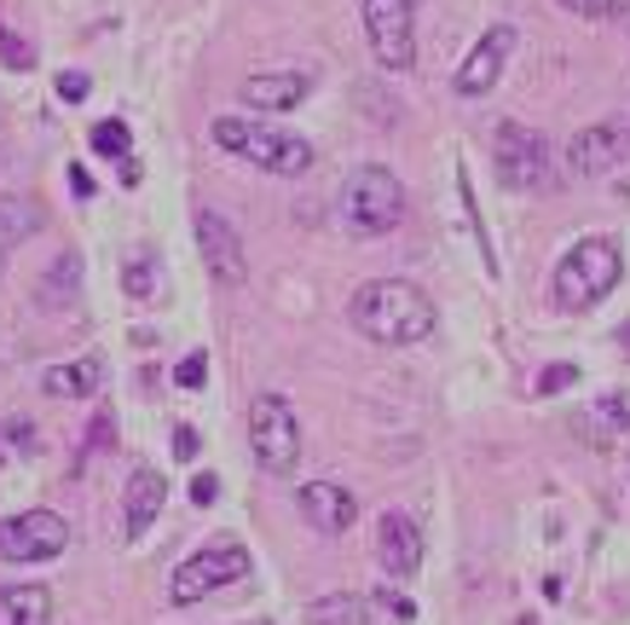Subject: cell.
Returning <instances> with one entry per match:
<instances>
[{
  "mask_svg": "<svg viewBox=\"0 0 630 625\" xmlns=\"http://www.w3.org/2000/svg\"><path fill=\"white\" fill-rule=\"evenodd\" d=\"M510 53H515V30L510 24H492L475 42V53L463 58V70H457V93L463 99H486L498 88V76H503V65H510Z\"/></svg>",
  "mask_w": 630,
  "mask_h": 625,
  "instance_id": "obj_11",
  "label": "cell"
},
{
  "mask_svg": "<svg viewBox=\"0 0 630 625\" xmlns=\"http://www.w3.org/2000/svg\"><path fill=\"white\" fill-rule=\"evenodd\" d=\"M619 348H625V359H630V319H625V331H619Z\"/></svg>",
  "mask_w": 630,
  "mask_h": 625,
  "instance_id": "obj_36",
  "label": "cell"
},
{
  "mask_svg": "<svg viewBox=\"0 0 630 625\" xmlns=\"http://www.w3.org/2000/svg\"><path fill=\"white\" fill-rule=\"evenodd\" d=\"M0 625H52L47 585H0Z\"/></svg>",
  "mask_w": 630,
  "mask_h": 625,
  "instance_id": "obj_18",
  "label": "cell"
},
{
  "mask_svg": "<svg viewBox=\"0 0 630 625\" xmlns=\"http://www.w3.org/2000/svg\"><path fill=\"white\" fill-rule=\"evenodd\" d=\"M579 382V366H550L538 377V394H561V389H573Z\"/></svg>",
  "mask_w": 630,
  "mask_h": 625,
  "instance_id": "obj_26",
  "label": "cell"
},
{
  "mask_svg": "<svg viewBox=\"0 0 630 625\" xmlns=\"http://www.w3.org/2000/svg\"><path fill=\"white\" fill-rule=\"evenodd\" d=\"M376 556H382V568H388V579H411L422 568V533L405 510H388L376 521Z\"/></svg>",
  "mask_w": 630,
  "mask_h": 625,
  "instance_id": "obj_13",
  "label": "cell"
},
{
  "mask_svg": "<svg viewBox=\"0 0 630 625\" xmlns=\"http://www.w3.org/2000/svg\"><path fill=\"white\" fill-rule=\"evenodd\" d=\"M197 447H202L197 429H174V458H179V463H191V458H197Z\"/></svg>",
  "mask_w": 630,
  "mask_h": 625,
  "instance_id": "obj_28",
  "label": "cell"
},
{
  "mask_svg": "<svg viewBox=\"0 0 630 625\" xmlns=\"http://www.w3.org/2000/svg\"><path fill=\"white\" fill-rule=\"evenodd\" d=\"M0 278H7V255H0Z\"/></svg>",
  "mask_w": 630,
  "mask_h": 625,
  "instance_id": "obj_37",
  "label": "cell"
},
{
  "mask_svg": "<svg viewBox=\"0 0 630 625\" xmlns=\"http://www.w3.org/2000/svg\"><path fill=\"white\" fill-rule=\"evenodd\" d=\"M40 232V204L35 197H18L7 192L0 197V244H24V238Z\"/></svg>",
  "mask_w": 630,
  "mask_h": 625,
  "instance_id": "obj_20",
  "label": "cell"
},
{
  "mask_svg": "<svg viewBox=\"0 0 630 625\" xmlns=\"http://www.w3.org/2000/svg\"><path fill=\"white\" fill-rule=\"evenodd\" d=\"M7 435H12V440H24V447H30V440H35V429H30L24 417H12V423H7Z\"/></svg>",
  "mask_w": 630,
  "mask_h": 625,
  "instance_id": "obj_35",
  "label": "cell"
},
{
  "mask_svg": "<svg viewBox=\"0 0 630 625\" xmlns=\"http://www.w3.org/2000/svg\"><path fill=\"white\" fill-rule=\"evenodd\" d=\"M40 389H47L52 400H93L98 389H105V359L88 354V359H70V366H52L47 377H40Z\"/></svg>",
  "mask_w": 630,
  "mask_h": 625,
  "instance_id": "obj_17",
  "label": "cell"
},
{
  "mask_svg": "<svg viewBox=\"0 0 630 625\" xmlns=\"http://www.w3.org/2000/svg\"><path fill=\"white\" fill-rule=\"evenodd\" d=\"M249 579V551H243V539H209L197 556H186L174 568V585H168V602L174 609H191L209 591H226V585Z\"/></svg>",
  "mask_w": 630,
  "mask_h": 625,
  "instance_id": "obj_5",
  "label": "cell"
},
{
  "mask_svg": "<svg viewBox=\"0 0 630 625\" xmlns=\"http://www.w3.org/2000/svg\"><path fill=\"white\" fill-rule=\"evenodd\" d=\"M492 169L510 192H544L550 186V151H544V139L521 123H498L492 134Z\"/></svg>",
  "mask_w": 630,
  "mask_h": 625,
  "instance_id": "obj_7",
  "label": "cell"
},
{
  "mask_svg": "<svg viewBox=\"0 0 630 625\" xmlns=\"http://www.w3.org/2000/svg\"><path fill=\"white\" fill-rule=\"evenodd\" d=\"M567 12H579V18H607V0H561Z\"/></svg>",
  "mask_w": 630,
  "mask_h": 625,
  "instance_id": "obj_30",
  "label": "cell"
},
{
  "mask_svg": "<svg viewBox=\"0 0 630 625\" xmlns=\"http://www.w3.org/2000/svg\"><path fill=\"white\" fill-rule=\"evenodd\" d=\"M174 382L179 389H202V382H209V354H186L174 366Z\"/></svg>",
  "mask_w": 630,
  "mask_h": 625,
  "instance_id": "obj_25",
  "label": "cell"
},
{
  "mask_svg": "<svg viewBox=\"0 0 630 625\" xmlns=\"http://www.w3.org/2000/svg\"><path fill=\"white\" fill-rule=\"evenodd\" d=\"M162 498H168V481H162L156 470H133L128 475V493H121V528H128V539L151 533V521L162 516Z\"/></svg>",
  "mask_w": 630,
  "mask_h": 625,
  "instance_id": "obj_16",
  "label": "cell"
},
{
  "mask_svg": "<svg viewBox=\"0 0 630 625\" xmlns=\"http://www.w3.org/2000/svg\"><path fill=\"white\" fill-rule=\"evenodd\" d=\"M214 146L255 163L260 174H307L313 169V146L301 134H283L267 123H249V116H214Z\"/></svg>",
  "mask_w": 630,
  "mask_h": 625,
  "instance_id": "obj_3",
  "label": "cell"
},
{
  "mask_svg": "<svg viewBox=\"0 0 630 625\" xmlns=\"http://www.w3.org/2000/svg\"><path fill=\"white\" fill-rule=\"evenodd\" d=\"M619 273H625V255L607 244V238H579L556 267V308H567V313L596 308V301L619 285Z\"/></svg>",
  "mask_w": 630,
  "mask_h": 625,
  "instance_id": "obj_4",
  "label": "cell"
},
{
  "mask_svg": "<svg viewBox=\"0 0 630 625\" xmlns=\"http://www.w3.org/2000/svg\"><path fill=\"white\" fill-rule=\"evenodd\" d=\"M625 429H630V400L625 394H602L591 406V417H584V435H591L596 447H607V440L625 435Z\"/></svg>",
  "mask_w": 630,
  "mask_h": 625,
  "instance_id": "obj_21",
  "label": "cell"
},
{
  "mask_svg": "<svg viewBox=\"0 0 630 625\" xmlns=\"http://www.w3.org/2000/svg\"><path fill=\"white\" fill-rule=\"evenodd\" d=\"M364 35L382 70H411L417 65V18L411 0H364Z\"/></svg>",
  "mask_w": 630,
  "mask_h": 625,
  "instance_id": "obj_8",
  "label": "cell"
},
{
  "mask_svg": "<svg viewBox=\"0 0 630 625\" xmlns=\"http://www.w3.org/2000/svg\"><path fill=\"white\" fill-rule=\"evenodd\" d=\"M197 250L220 285H243V278H249V255H243V238L226 215H214V209L197 215Z\"/></svg>",
  "mask_w": 630,
  "mask_h": 625,
  "instance_id": "obj_10",
  "label": "cell"
},
{
  "mask_svg": "<svg viewBox=\"0 0 630 625\" xmlns=\"http://www.w3.org/2000/svg\"><path fill=\"white\" fill-rule=\"evenodd\" d=\"M301 516H307L324 539H336L359 521V498L348 487H336V481H307V487H301Z\"/></svg>",
  "mask_w": 630,
  "mask_h": 625,
  "instance_id": "obj_14",
  "label": "cell"
},
{
  "mask_svg": "<svg viewBox=\"0 0 630 625\" xmlns=\"http://www.w3.org/2000/svg\"><path fill=\"white\" fill-rule=\"evenodd\" d=\"M70 186H75V197H93V174L81 163H70Z\"/></svg>",
  "mask_w": 630,
  "mask_h": 625,
  "instance_id": "obj_32",
  "label": "cell"
},
{
  "mask_svg": "<svg viewBox=\"0 0 630 625\" xmlns=\"http://www.w3.org/2000/svg\"><path fill=\"white\" fill-rule=\"evenodd\" d=\"M405 180L388 169V163H364L353 169L348 180H341L336 192V215L341 227H348L353 238H388L399 220H405Z\"/></svg>",
  "mask_w": 630,
  "mask_h": 625,
  "instance_id": "obj_2",
  "label": "cell"
},
{
  "mask_svg": "<svg viewBox=\"0 0 630 625\" xmlns=\"http://www.w3.org/2000/svg\"><path fill=\"white\" fill-rule=\"evenodd\" d=\"M313 93V76L301 70H255L249 82H237V99L249 111H295Z\"/></svg>",
  "mask_w": 630,
  "mask_h": 625,
  "instance_id": "obj_15",
  "label": "cell"
},
{
  "mask_svg": "<svg viewBox=\"0 0 630 625\" xmlns=\"http://www.w3.org/2000/svg\"><path fill=\"white\" fill-rule=\"evenodd\" d=\"M214 498H220V481L214 475H197L191 481V504H214Z\"/></svg>",
  "mask_w": 630,
  "mask_h": 625,
  "instance_id": "obj_29",
  "label": "cell"
},
{
  "mask_svg": "<svg viewBox=\"0 0 630 625\" xmlns=\"http://www.w3.org/2000/svg\"><path fill=\"white\" fill-rule=\"evenodd\" d=\"M88 139H93V151H98V157H116V163L133 151V134H128V123H116V116H110V123H93Z\"/></svg>",
  "mask_w": 630,
  "mask_h": 625,
  "instance_id": "obj_22",
  "label": "cell"
},
{
  "mask_svg": "<svg viewBox=\"0 0 630 625\" xmlns=\"http://www.w3.org/2000/svg\"><path fill=\"white\" fill-rule=\"evenodd\" d=\"M348 319L359 336L382 342V348H411V342L434 336V301L411 278H371V285H359L348 301Z\"/></svg>",
  "mask_w": 630,
  "mask_h": 625,
  "instance_id": "obj_1",
  "label": "cell"
},
{
  "mask_svg": "<svg viewBox=\"0 0 630 625\" xmlns=\"http://www.w3.org/2000/svg\"><path fill=\"white\" fill-rule=\"evenodd\" d=\"M0 65H7V70H35V47L18 30H7V24H0Z\"/></svg>",
  "mask_w": 630,
  "mask_h": 625,
  "instance_id": "obj_23",
  "label": "cell"
},
{
  "mask_svg": "<svg viewBox=\"0 0 630 625\" xmlns=\"http://www.w3.org/2000/svg\"><path fill=\"white\" fill-rule=\"evenodd\" d=\"M382 609H388L394 620H417V609H411L405 597H394V591H382Z\"/></svg>",
  "mask_w": 630,
  "mask_h": 625,
  "instance_id": "obj_31",
  "label": "cell"
},
{
  "mask_svg": "<svg viewBox=\"0 0 630 625\" xmlns=\"http://www.w3.org/2000/svg\"><path fill=\"white\" fill-rule=\"evenodd\" d=\"M70 544V521L52 510H24L0 521V556L7 562H52Z\"/></svg>",
  "mask_w": 630,
  "mask_h": 625,
  "instance_id": "obj_9",
  "label": "cell"
},
{
  "mask_svg": "<svg viewBox=\"0 0 630 625\" xmlns=\"http://www.w3.org/2000/svg\"><path fill=\"white\" fill-rule=\"evenodd\" d=\"M625 475H630V458H625Z\"/></svg>",
  "mask_w": 630,
  "mask_h": 625,
  "instance_id": "obj_38",
  "label": "cell"
},
{
  "mask_svg": "<svg viewBox=\"0 0 630 625\" xmlns=\"http://www.w3.org/2000/svg\"><path fill=\"white\" fill-rule=\"evenodd\" d=\"M625 163V128L619 123H596V128H579L573 146H567V174L579 180H596L607 169Z\"/></svg>",
  "mask_w": 630,
  "mask_h": 625,
  "instance_id": "obj_12",
  "label": "cell"
},
{
  "mask_svg": "<svg viewBox=\"0 0 630 625\" xmlns=\"http://www.w3.org/2000/svg\"><path fill=\"white\" fill-rule=\"evenodd\" d=\"M139 180H145V169H139L133 157H121V186H139Z\"/></svg>",
  "mask_w": 630,
  "mask_h": 625,
  "instance_id": "obj_33",
  "label": "cell"
},
{
  "mask_svg": "<svg viewBox=\"0 0 630 625\" xmlns=\"http://www.w3.org/2000/svg\"><path fill=\"white\" fill-rule=\"evenodd\" d=\"M88 76H81V70H65V76H58V99H65V105H81V99H88Z\"/></svg>",
  "mask_w": 630,
  "mask_h": 625,
  "instance_id": "obj_27",
  "label": "cell"
},
{
  "mask_svg": "<svg viewBox=\"0 0 630 625\" xmlns=\"http://www.w3.org/2000/svg\"><path fill=\"white\" fill-rule=\"evenodd\" d=\"M98 447H110V412L93 423V452H98Z\"/></svg>",
  "mask_w": 630,
  "mask_h": 625,
  "instance_id": "obj_34",
  "label": "cell"
},
{
  "mask_svg": "<svg viewBox=\"0 0 630 625\" xmlns=\"http://www.w3.org/2000/svg\"><path fill=\"white\" fill-rule=\"evenodd\" d=\"M121 290H128V296H151V290H156V273H151L145 255L128 261V273H121Z\"/></svg>",
  "mask_w": 630,
  "mask_h": 625,
  "instance_id": "obj_24",
  "label": "cell"
},
{
  "mask_svg": "<svg viewBox=\"0 0 630 625\" xmlns=\"http://www.w3.org/2000/svg\"><path fill=\"white\" fill-rule=\"evenodd\" d=\"M307 625H371V602L359 591H330L307 609Z\"/></svg>",
  "mask_w": 630,
  "mask_h": 625,
  "instance_id": "obj_19",
  "label": "cell"
},
{
  "mask_svg": "<svg viewBox=\"0 0 630 625\" xmlns=\"http://www.w3.org/2000/svg\"><path fill=\"white\" fill-rule=\"evenodd\" d=\"M249 447L267 475H290L301 463V417L283 394H260L249 406Z\"/></svg>",
  "mask_w": 630,
  "mask_h": 625,
  "instance_id": "obj_6",
  "label": "cell"
}]
</instances>
